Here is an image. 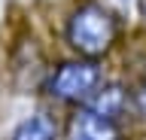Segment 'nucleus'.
I'll return each instance as SVG.
<instances>
[{"mask_svg": "<svg viewBox=\"0 0 146 140\" xmlns=\"http://www.w3.org/2000/svg\"><path fill=\"white\" fill-rule=\"evenodd\" d=\"M100 3H104L107 9H113L122 21L134 19V15H137V9H140V0H100Z\"/></svg>", "mask_w": 146, "mask_h": 140, "instance_id": "obj_6", "label": "nucleus"}, {"mask_svg": "<svg viewBox=\"0 0 146 140\" xmlns=\"http://www.w3.org/2000/svg\"><path fill=\"white\" fill-rule=\"evenodd\" d=\"M61 128L49 113H34L25 122H18V128L12 131V140H58Z\"/></svg>", "mask_w": 146, "mask_h": 140, "instance_id": "obj_5", "label": "nucleus"}, {"mask_svg": "<svg viewBox=\"0 0 146 140\" xmlns=\"http://www.w3.org/2000/svg\"><path fill=\"white\" fill-rule=\"evenodd\" d=\"M88 110L100 113V116H107V119H116L122 122L128 116V110H134L131 107V88L125 82H100V88L91 94V101L85 104Z\"/></svg>", "mask_w": 146, "mask_h": 140, "instance_id": "obj_4", "label": "nucleus"}, {"mask_svg": "<svg viewBox=\"0 0 146 140\" xmlns=\"http://www.w3.org/2000/svg\"><path fill=\"white\" fill-rule=\"evenodd\" d=\"M122 25L113 9L100 0H76L64 15V43L82 58H107L122 40Z\"/></svg>", "mask_w": 146, "mask_h": 140, "instance_id": "obj_1", "label": "nucleus"}, {"mask_svg": "<svg viewBox=\"0 0 146 140\" xmlns=\"http://www.w3.org/2000/svg\"><path fill=\"white\" fill-rule=\"evenodd\" d=\"M104 82V67L94 58H67L58 67L49 70L43 82V92L49 94V101L64 104V107H85L91 101V94Z\"/></svg>", "mask_w": 146, "mask_h": 140, "instance_id": "obj_2", "label": "nucleus"}, {"mask_svg": "<svg viewBox=\"0 0 146 140\" xmlns=\"http://www.w3.org/2000/svg\"><path fill=\"white\" fill-rule=\"evenodd\" d=\"M140 79H146V67H143V76H140Z\"/></svg>", "mask_w": 146, "mask_h": 140, "instance_id": "obj_8", "label": "nucleus"}, {"mask_svg": "<svg viewBox=\"0 0 146 140\" xmlns=\"http://www.w3.org/2000/svg\"><path fill=\"white\" fill-rule=\"evenodd\" d=\"M61 140H128L122 122L107 119L88 107H73V113L64 122Z\"/></svg>", "mask_w": 146, "mask_h": 140, "instance_id": "obj_3", "label": "nucleus"}, {"mask_svg": "<svg viewBox=\"0 0 146 140\" xmlns=\"http://www.w3.org/2000/svg\"><path fill=\"white\" fill-rule=\"evenodd\" d=\"M137 19L146 25V0H140V9H137Z\"/></svg>", "mask_w": 146, "mask_h": 140, "instance_id": "obj_7", "label": "nucleus"}]
</instances>
